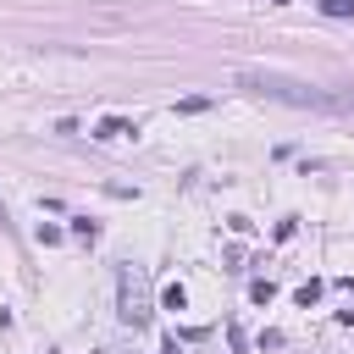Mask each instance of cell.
I'll return each instance as SVG.
<instances>
[{"label":"cell","mask_w":354,"mask_h":354,"mask_svg":"<svg viewBox=\"0 0 354 354\" xmlns=\"http://www.w3.org/2000/svg\"><path fill=\"white\" fill-rule=\"evenodd\" d=\"M116 310H122V321L127 326H149V293H144V277L138 271H122V293H116Z\"/></svg>","instance_id":"obj_2"},{"label":"cell","mask_w":354,"mask_h":354,"mask_svg":"<svg viewBox=\"0 0 354 354\" xmlns=\"http://www.w3.org/2000/svg\"><path fill=\"white\" fill-rule=\"evenodd\" d=\"M122 133H133V122H127V116H105V122L94 127V138H122Z\"/></svg>","instance_id":"obj_3"},{"label":"cell","mask_w":354,"mask_h":354,"mask_svg":"<svg viewBox=\"0 0 354 354\" xmlns=\"http://www.w3.org/2000/svg\"><path fill=\"white\" fill-rule=\"evenodd\" d=\"M232 83H238L243 94H260V100H277V105H299V111H326V116L354 111V100H337V94H326V88H315V83H304V77L271 72V66H238Z\"/></svg>","instance_id":"obj_1"},{"label":"cell","mask_w":354,"mask_h":354,"mask_svg":"<svg viewBox=\"0 0 354 354\" xmlns=\"http://www.w3.org/2000/svg\"><path fill=\"white\" fill-rule=\"evenodd\" d=\"M160 354H177V343H166V348H160Z\"/></svg>","instance_id":"obj_7"},{"label":"cell","mask_w":354,"mask_h":354,"mask_svg":"<svg viewBox=\"0 0 354 354\" xmlns=\"http://www.w3.org/2000/svg\"><path fill=\"white\" fill-rule=\"evenodd\" d=\"M293 299H299V304H304V310H310V304H315V299H321V282H304V288H299V293H293Z\"/></svg>","instance_id":"obj_6"},{"label":"cell","mask_w":354,"mask_h":354,"mask_svg":"<svg viewBox=\"0 0 354 354\" xmlns=\"http://www.w3.org/2000/svg\"><path fill=\"white\" fill-rule=\"evenodd\" d=\"M348 100H354V94H348Z\"/></svg>","instance_id":"obj_8"},{"label":"cell","mask_w":354,"mask_h":354,"mask_svg":"<svg viewBox=\"0 0 354 354\" xmlns=\"http://www.w3.org/2000/svg\"><path fill=\"white\" fill-rule=\"evenodd\" d=\"M249 299H254V304H271V299H277V288H271V282H254V288H249Z\"/></svg>","instance_id":"obj_5"},{"label":"cell","mask_w":354,"mask_h":354,"mask_svg":"<svg viewBox=\"0 0 354 354\" xmlns=\"http://www.w3.org/2000/svg\"><path fill=\"white\" fill-rule=\"evenodd\" d=\"M326 17H354V0H315Z\"/></svg>","instance_id":"obj_4"}]
</instances>
